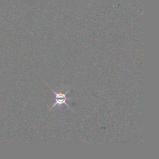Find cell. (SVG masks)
Instances as JSON below:
<instances>
[{
  "mask_svg": "<svg viewBox=\"0 0 159 159\" xmlns=\"http://www.w3.org/2000/svg\"><path fill=\"white\" fill-rule=\"evenodd\" d=\"M47 85L49 87V88L53 92L55 96V102L53 104L52 106L50 108L49 110H51L53 107L58 106L60 107H61L62 105H66V106H68L71 111H73V110L72 109V108L67 104L66 102V100L68 99H71V98H68L66 97V94L70 91V89H68L67 91H66L65 93H57L56 91H55L53 89L51 88V87H50V86L47 84Z\"/></svg>",
  "mask_w": 159,
  "mask_h": 159,
  "instance_id": "1",
  "label": "cell"
}]
</instances>
